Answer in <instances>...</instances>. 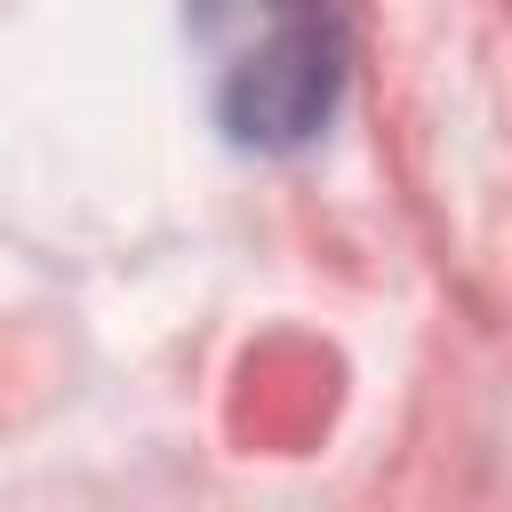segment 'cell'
<instances>
[{"instance_id": "1", "label": "cell", "mask_w": 512, "mask_h": 512, "mask_svg": "<svg viewBox=\"0 0 512 512\" xmlns=\"http://www.w3.org/2000/svg\"><path fill=\"white\" fill-rule=\"evenodd\" d=\"M208 112L240 152H304L344 96L336 0H184Z\"/></svg>"}]
</instances>
